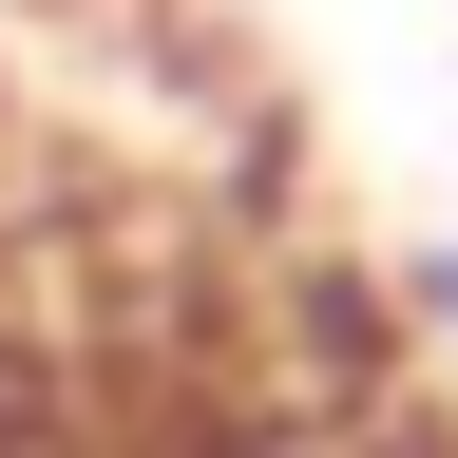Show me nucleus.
I'll use <instances>...</instances> for the list:
<instances>
[{"instance_id": "nucleus-1", "label": "nucleus", "mask_w": 458, "mask_h": 458, "mask_svg": "<svg viewBox=\"0 0 458 458\" xmlns=\"http://www.w3.org/2000/svg\"><path fill=\"white\" fill-rule=\"evenodd\" d=\"M420 344L458 363V249H420Z\"/></svg>"}]
</instances>
